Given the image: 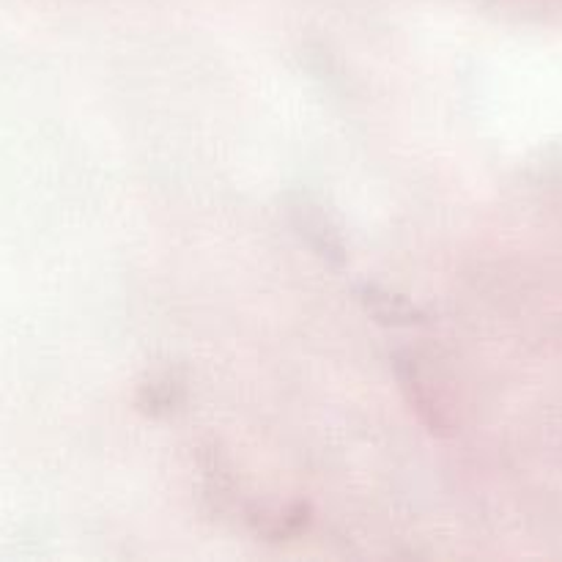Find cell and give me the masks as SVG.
Wrapping results in <instances>:
<instances>
[{"mask_svg": "<svg viewBox=\"0 0 562 562\" xmlns=\"http://www.w3.org/2000/svg\"><path fill=\"white\" fill-rule=\"evenodd\" d=\"M176 384L173 382H159L151 384V387L143 390V398H140V409L146 415H162V412H170L176 406Z\"/></svg>", "mask_w": 562, "mask_h": 562, "instance_id": "cell-4", "label": "cell"}, {"mask_svg": "<svg viewBox=\"0 0 562 562\" xmlns=\"http://www.w3.org/2000/svg\"><path fill=\"white\" fill-rule=\"evenodd\" d=\"M294 223H296V231L302 234V239H307V245H311L324 261H333V263L346 261L344 239H340L338 231L329 225V220L324 217L322 209H316L307 201H300L294 206Z\"/></svg>", "mask_w": 562, "mask_h": 562, "instance_id": "cell-2", "label": "cell"}, {"mask_svg": "<svg viewBox=\"0 0 562 562\" xmlns=\"http://www.w3.org/2000/svg\"><path fill=\"white\" fill-rule=\"evenodd\" d=\"M393 366H395V373H398L401 387H404L406 401H409L412 409L417 412V417H420L423 426H426L431 434H448V420L442 417V409H439V406L431 401V393H428L426 384L420 382L415 366L406 360H401V357H395Z\"/></svg>", "mask_w": 562, "mask_h": 562, "instance_id": "cell-3", "label": "cell"}, {"mask_svg": "<svg viewBox=\"0 0 562 562\" xmlns=\"http://www.w3.org/2000/svg\"><path fill=\"white\" fill-rule=\"evenodd\" d=\"M357 296H360V305L366 307L368 316H373L379 324H384V327H412V324L428 322V316L415 305V302L406 300L404 294L382 289V285H360V289H357Z\"/></svg>", "mask_w": 562, "mask_h": 562, "instance_id": "cell-1", "label": "cell"}]
</instances>
